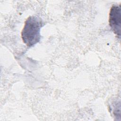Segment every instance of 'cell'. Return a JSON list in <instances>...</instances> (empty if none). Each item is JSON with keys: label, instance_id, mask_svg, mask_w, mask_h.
Instances as JSON below:
<instances>
[{"label": "cell", "instance_id": "obj_1", "mask_svg": "<svg viewBox=\"0 0 121 121\" xmlns=\"http://www.w3.org/2000/svg\"><path fill=\"white\" fill-rule=\"evenodd\" d=\"M43 25L42 19L37 16H29L26 19L21 32V38L27 46L32 47L40 41V30Z\"/></svg>", "mask_w": 121, "mask_h": 121}, {"label": "cell", "instance_id": "obj_2", "mask_svg": "<svg viewBox=\"0 0 121 121\" xmlns=\"http://www.w3.org/2000/svg\"><path fill=\"white\" fill-rule=\"evenodd\" d=\"M109 26L119 38L121 32V5H113L110 11L109 17Z\"/></svg>", "mask_w": 121, "mask_h": 121}]
</instances>
